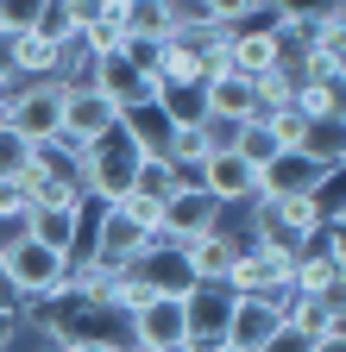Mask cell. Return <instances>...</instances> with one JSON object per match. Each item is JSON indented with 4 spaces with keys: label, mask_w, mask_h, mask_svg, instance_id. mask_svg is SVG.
I'll return each mask as SVG.
<instances>
[{
    "label": "cell",
    "mask_w": 346,
    "mask_h": 352,
    "mask_svg": "<svg viewBox=\"0 0 346 352\" xmlns=\"http://www.w3.org/2000/svg\"><path fill=\"white\" fill-rule=\"evenodd\" d=\"M69 277V252L32 239L25 227H0V283H7V296L19 302V315H32V308H45Z\"/></svg>",
    "instance_id": "cell-1"
},
{
    "label": "cell",
    "mask_w": 346,
    "mask_h": 352,
    "mask_svg": "<svg viewBox=\"0 0 346 352\" xmlns=\"http://www.w3.org/2000/svg\"><path fill=\"white\" fill-rule=\"evenodd\" d=\"M145 164V145L126 126H113L107 139H95L82 151V176H89V201H126L133 195V176Z\"/></svg>",
    "instance_id": "cell-2"
},
{
    "label": "cell",
    "mask_w": 346,
    "mask_h": 352,
    "mask_svg": "<svg viewBox=\"0 0 346 352\" xmlns=\"http://www.w3.org/2000/svg\"><path fill=\"white\" fill-rule=\"evenodd\" d=\"M290 264H296V252L290 245H277L271 233H246V245H239V258H233V271H227V289H239V296H271V289H290Z\"/></svg>",
    "instance_id": "cell-3"
},
{
    "label": "cell",
    "mask_w": 346,
    "mask_h": 352,
    "mask_svg": "<svg viewBox=\"0 0 346 352\" xmlns=\"http://www.w3.org/2000/svg\"><path fill=\"white\" fill-rule=\"evenodd\" d=\"M151 239L158 233H145L133 214H126L120 201H101V214H95V227H89V258L95 264H107V271H133V264L151 252Z\"/></svg>",
    "instance_id": "cell-4"
},
{
    "label": "cell",
    "mask_w": 346,
    "mask_h": 352,
    "mask_svg": "<svg viewBox=\"0 0 346 352\" xmlns=\"http://www.w3.org/2000/svg\"><path fill=\"white\" fill-rule=\"evenodd\" d=\"M126 340L145 346V352H170L189 340V315H183V289H158L151 302H139L126 315Z\"/></svg>",
    "instance_id": "cell-5"
},
{
    "label": "cell",
    "mask_w": 346,
    "mask_h": 352,
    "mask_svg": "<svg viewBox=\"0 0 346 352\" xmlns=\"http://www.w3.org/2000/svg\"><path fill=\"white\" fill-rule=\"evenodd\" d=\"M290 321V289H271V296H239L233 289V321H227V346L239 352H258L277 327Z\"/></svg>",
    "instance_id": "cell-6"
},
{
    "label": "cell",
    "mask_w": 346,
    "mask_h": 352,
    "mask_svg": "<svg viewBox=\"0 0 346 352\" xmlns=\"http://www.w3.org/2000/svg\"><path fill=\"white\" fill-rule=\"evenodd\" d=\"M63 95H69V82H57V76H45V82H25L7 120L25 132L32 145H38V139H57V132H63Z\"/></svg>",
    "instance_id": "cell-7"
},
{
    "label": "cell",
    "mask_w": 346,
    "mask_h": 352,
    "mask_svg": "<svg viewBox=\"0 0 346 352\" xmlns=\"http://www.w3.org/2000/svg\"><path fill=\"white\" fill-rule=\"evenodd\" d=\"M195 183L221 201V208H252V201H258V164H252L246 151H214V157L202 164Z\"/></svg>",
    "instance_id": "cell-8"
},
{
    "label": "cell",
    "mask_w": 346,
    "mask_h": 352,
    "mask_svg": "<svg viewBox=\"0 0 346 352\" xmlns=\"http://www.w3.org/2000/svg\"><path fill=\"white\" fill-rule=\"evenodd\" d=\"M283 63V44L271 32V13L265 19H246V25H227V69L239 76H271Z\"/></svg>",
    "instance_id": "cell-9"
},
{
    "label": "cell",
    "mask_w": 346,
    "mask_h": 352,
    "mask_svg": "<svg viewBox=\"0 0 346 352\" xmlns=\"http://www.w3.org/2000/svg\"><path fill=\"white\" fill-rule=\"evenodd\" d=\"M113 126H120V107L101 95V88L82 82V88H69V95H63V139H76L82 151H89L95 139H107Z\"/></svg>",
    "instance_id": "cell-10"
},
{
    "label": "cell",
    "mask_w": 346,
    "mask_h": 352,
    "mask_svg": "<svg viewBox=\"0 0 346 352\" xmlns=\"http://www.w3.org/2000/svg\"><path fill=\"white\" fill-rule=\"evenodd\" d=\"M327 176V164L315 151H277L271 164H258V201L277 195H315V183Z\"/></svg>",
    "instance_id": "cell-11"
},
{
    "label": "cell",
    "mask_w": 346,
    "mask_h": 352,
    "mask_svg": "<svg viewBox=\"0 0 346 352\" xmlns=\"http://www.w3.org/2000/svg\"><path fill=\"white\" fill-rule=\"evenodd\" d=\"M221 220H227V208L221 201H214L202 183H183L177 195H170L164 201V239H195V233H208V227H221Z\"/></svg>",
    "instance_id": "cell-12"
},
{
    "label": "cell",
    "mask_w": 346,
    "mask_h": 352,
    "mask_svg": "<svg viewBox=\"0 0 346 352\" xmlns=\"http://www.w3.org/2000/svg\"><path fill=\"white\" fill-rule=\"evenodd\" d=\"M239 245H246V239H233V227H227V220H221V227H208V233H195V239H183L189 277H195V283H227V271H233Z\"/></svg>",
    "instance_id": "cell-13"
},
{
    "label": "cell",
    "mask_w": 346,
    "mask_h": 352,
    "mask_svg": "<svg viewBox=\"0 0 346 352\" xmlns=\"http://www.w3.org/2000/svg\"><path fill=\"white\" fill-rule=\"evenodd\" d=\"M183 315H189V340H227L233 289L227 283H189L183 289Z\"/></svg>",
    "instance_id": "cell-14"
},
{
    "label": "cell",
    "mask_w": 346,
    "mask_h": 352,
    "mask_svg": "<svg viewBox=\"0 0 346 352\" xmlns=\"http://www.w3.org/2000/svg\"><path fill=\"white\" fill-rule=\"evenodd\" d=\"M25 233L76 258V252H82V201H76V208H69V201H45V208H25Z\"/></svg>",
    "instance_id": "cell-15"
},
{
    "label": "cell",
    "mask_w": 346,
    "mask_h": 352,
    "mask_svg": "<svg viewBox=\"0 0 346 352\" xmlns=\"http://www.w3.org/2000/svg\"><path fill=\"white\" fill-rule=\"evenodd\" d=\"M89 88H101V95L126 113V107H133V88H139V51H133V44H120V51H101V57H95Z\"/></svg>",
    "instance_id": "cell-16"
},
{
    "label": "cell",
    "mask_w": 346,
    "mask_h": 352,
    "mask_svg": "<svg viewBox=\"0 0 346 352\" xmlns=\"http://www.w3.org/2000/svg\"><path fill=\"white\" fill-rule=\"evenodd\" d=\"M202 95L214 113H233V120H252L258 113V76H239V69H214L202 82Z\"/></svg>",
    "instance_id": "cell-17"
},
{
    "label": "cell",
    "mask_w": 346,
    "mask_h": 352,
    "mask_svg": "<svg viewBox=\"0 0 346 352\" xmlns=\"http://www.w3.org/2000/svg\"><path fill=\"white\" fill-rule=\"evenodd\" d=\"M126 38L133 44L177 38V0H126Z\"/></svg>",
    "instance_id": "cell-18"
},
{
    "label": "cell",
    "mask_w": 346,
    "mask_h": 352,
    "mask_svg": "<svg viewBox=\"0 0 346 352\" xmlns=\"http://www.w3.org/2000/svg\"><path fill=\"white\" fill-rule=\"evenodd\" d=\"M340 283V264H334V252L315 239L309 252H296V264H290V289L296 296H327Z\"/></svg>",
    "instance_id": "cell-19"
},
{
    "label": "cell",
    "mask_w": 346,
    "mask_h": 352,
    "mask_svg": "<svg viewBox=\"0 0 346 352\" xmlns=\"http://www.w3.org/2000/svg\"><path fill=\"white\" fill-rule=\"evenodd\" d=\"M7 63L25 82H45V76H57V44L38 38V32H19V38H7Z\"/></svg>",
    "instance_id": "cell-20"
},
{
    "label": "cell",
    "mask_w": 346,
    "mask_h": 352,
    "mask_svg": "<svg viewBox=\"0 0 346 352\" xmlns=\"http://www.w3.org/2000/svg\"><path fill=\"white\" fill-rule=\"evenodd\" d=\"M164 157L177 164V176H183V183H195V176H202V164H208L214 151H208V139H202V126H170Z\"/></svg>",
    "instance_id": "cell-21"
},
{
    "label": "cell",
    "mask_w": 346,
    "mask_h": 352,
    "mask_svg": "<svg viewBox=\"0 0 346 352\" xmlns=\"http://www.w3.org/2000/svg\"><path fill=\"white\" fill-rule=\"evenodd\" d=\"M177 189H183L177 164H170L164 151H145V164H139V176H133V195H145V201H158V208H164Z\"/></svg>",
    "instance_id": "cell-22"
},
{
    "label": "cell",
    "mask_w": 346,
    "mask_h": 352,
    "mask_svg": "<svg viewBox=\"0 0 346 352\" xmlns=\"http://www.w3.org/2000/svg\"><path fill=\"white\" fill-rule=\"evenodd\" d=\"M265 126L277 132V145H283V151H309V145H315V120H309V113H296L290 101H283V107H265Z\"/></svg>",
    "instance_id": "cell-23"
},
{
    "label": "cell",
    "mask_w": 346,
    "mask_h": 352,
    "mask_svg": "<svg viewBox=\"0 0 346 352\" xmlns=\"http://www.w3.org/2000/svg\"><path fill=\"white\" fill-rule=\"evenodd\" d=\"M158 113L170 126H202L208 120V95H202V88H170V95L158 101Z\"/></svg>",
    "instance_id": "cell-24"
},
{
    "label": "cell",
    "mask_w": 346,
    "mask_h": 352,
    "mask_svg": "<svg viewBox=\"0 0 346 352\" xmlns=\"http://www.w3.org/2000/svg\"><path fill=\"white\" fill-rule=\"evenodd\" d=\"M233 151H246L252 164H271V157H277L283 145H277V132L265 126V113H252V120L239 126V139H233Z\"/></svg>",
    "instance_id": "cell-25"
},
{
    "label": "cell",
    "mask_w": 346,
    "mask_h": 352,
    "mask_svg": "<svg viewBox=\"0 0 346 352\" xmlns=\"http://www.w3.org/2000/svg\"><path fill=\"white\" fill-rule=\"evenodd\" d=\"M0 176H32V139L13 120H0Z\"/></svg>",
    "instance_id": "cell-26"
},
{
    "label": "cell",
    "mask_w": 346,
    "mask_h": 352,
    "mask_svg": "<svg viewBox=\"0 0 346 352\" xmlns=\"http://www.w3.org/2000/svg\"><path fill=\"white\" fill-rule=\"evenodd\" d=\"M76 32H82V13H76V0H45V13H38V38L63 44V38H76Z\"/></svg>",
    "instance_id": "cell-27"
},
{
    "label": "cell",
    "mask_w": 346,
    "mask_h": 352,
    "mask_svg": "<svg viewBox=\"0 0 346 352\" xmlns=\"http://www.w3.org/2000/svg\"><path fill=\"white\" fill-rule=\"evenodd\" d=\"M214 25H246V19H265L271 0H202Z\"/></svg>",
    "instance_id": "cell-28"
},
{
    "label": "cell",
    "mask_w": 346,
    "mask_h": 352,
    "mask_svg": "<svg viewBox=\"0 0 346 352\" xmlns=\"http://www.w3.org/2000/svg\"><path fill=\"white\" fill-rule=\"evenodd\" d=\"M25 208H32L25 176H0V227H25Z\"/></svg>",
    "instance_id": "cell-29"
},
{
    "label": "cell",
    "mask_w": 346,
    "mask_h": 352,
    "mask_svg": "<svg viewBox=\"0 0 346 352\" xmlns=\"http://www.w3.org/2000/svg\"><path fill=\"white\" fill-rule=\"evenodd\" d=\"M38 13H45V0H0V32L7 38L38 32Z\"/></svg>",
    "instance_id": "cell-30"
},
{
    "label": "cell",
    "mask_w": 346,
    "mask_h": 352,
    "mask_svg": "<svg viewBox=\"0 0 346 352\" xmlns=\"http://www.w3.org/2000/svg\"><path fill=\"white\" fill-rule=\"evenodd\" d=\"M315 208L321 214H346V164H327V176L315 183Z\"/></svg>",
    "instance_id": "cell-31"
},
{
    "label": "cell",
    "mask_w": 346,
    "mask_h": 352,
    "mask_svg": "<svg viewBox=\"0 0 346 352\" xmlns=\"http://www.w3.org/2000/svg\"><path fill=\"white\" fill-rule=\"evenodd\" d=\"M239 126H246V120H233V113H214V107H208V120H202V139H208V151H233Z\"/></svg>",
    "instance_id": "cell-32"
},
{
    "label": "cell",
    "mask_w": 346,
    "mask_h": 352,
    "mask_svg": "<svg viewBox=\"0 0 346 352\" xmlns=\"http://www.w3.org/2000/svg\"><path fill=\"white\" fill-rule=\"evenodd\" d=\"M164 95H170L164 69H158V63H139V88H133V107H158Z\"/></svg>",
    "instance_id": "cell-33"
},
{
    "label": "cell",
    "mask_w": 346,
    "mask_h": 352,
    "mask_svg": "<svg viewBox=\"0 0 346 352\" xmlns=\"http://www.w3.org/2000/svg\"><path fill=\"white\" fill-rule=\"evenodd\" d=\"M258 352H315V333H309V327H296V321H283Z\"/></svg>",
    "instance_id": "cell-34"
},
{
    "label": "cell",
    "mask_w": 346,
    "mask_h": 352,
    "mask_svg": "<svg viewBox=\"0 0 346 352\" xmlns=\"http://www.w3.org/2000/svg\"><path fill=\"white\" fill-rule=\"evenodd\" d=\"M321 245L334 252V264H340V277H346V214H327V220H321Z\"/></svg>",
    "instance_id": "cell-35"
},
{
    "label": "cell",
    "mask_w": 346,
    "mask_h": 352,
    "mask_svg": "<svg viewBox=\"0 0 346 352\" xmlns=\"http://www.w3.org/2000/svg\"><path fill=\"white\" fill-rule=\"evenodd\" d=\"M120 208H126V214H133V220H139V227H145V233H158V227H164V208H158V201H145V195H126Z\"/></svg>",
    "instance_id": "cell-36"
},
{
    "label": "cell",
    "mask_w": 346,
    "mask_h": 352,
    "mask_svg": "<svg viewBox=\"0 0 346 352\" xmlns=\"http://www.w3.org/2000/svg\"><path fill=\"white\" fill-rule=\"evenodd\" d=\"M13 333H19V302H13V296H0V352L13 346Z\"/></svg>",
    "instance_id": "cell-37"
},
{
    "label": "cell",
    "mask_w": 346,
    "mask_h": 352,
    "mask_svg": "<svg viewBox=\"0 0 346 352\" xmlns=\"http://www.w3.org/2000/svg\"><path fill=\"white\" fill-rule=\"evenodd\" d=\"M170 352H221V340H183V346H170Z\"/></svg>",
    "instance_id": "cell-38"
},
{
    "label": "cell",
    "mask_w": 346,
    "mask_h": 352,
    "mask_svg": "<svg viewBox=\"0 0 346 352\" xmlns=\"http://www.w3.org/2000/svg\"><path fill=\"white\" fill-rule=\"evenodd\" d=\"M315 352H346V327H340V333H327V340H315Z\"/></svg>",
    "instance_id": "cell-39"
},
{
    "label": "cell",
    "mask_w": 346,
    "mask_h": 352,
    "mask_svg": "<svg viewBox=\"0 0 346 352\" xmlns=\"http://www.w3.org/2000/svg\"><path fill=\"white\" fill-rule=\"evenodd\" d=\"M334 69H340V76H346V57H340V63H334Z\"/></svg>",
    "instance_id": "cell-40"
},
{
    "label": "cell",
    "mask_w": 346,
    "mask_h": 352,
    "mask_svg": "<svg viewBox=\"0 0 346 352\" xmlns=\"http://www.w3.org/2000/svg\"><path fill=\"white\" fill-rule=\"evenodd\" d=\"M0 38H7V32H0Z\"/></svg>",
    "instance_id": "cell-41"
}]
</instances>
